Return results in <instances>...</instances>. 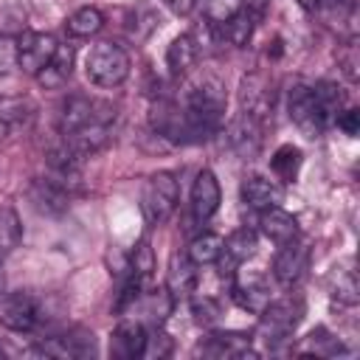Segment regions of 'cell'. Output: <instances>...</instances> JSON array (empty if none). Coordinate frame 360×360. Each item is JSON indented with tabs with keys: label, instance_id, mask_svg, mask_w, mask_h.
Masks as SVG:
<instances>
[{
	"label": "cell",
	"instance_id": "cell-1",
	"mask_svg": "<svg viewBox=\"0 0 360 360\" xmlns=\"http://www.w3.org/2000/svg\"><path fill=\"white\" fill-rule=\"evenodd\" d=\"M112 124H115V107L110 101L90 98L82 93L70 96L59 112V135L82 158H90L110 143Z\"/></svg>",
	"mask_w": 360,
	"mask_h": 360
},
{
	"label": "cell",
	"instance_id": "cell-2",
	"mask_svg": "<svg viewBox=\"0 0 360 360\" xmlns=\"http://www.w3.org/2000/svg\"><path fill=\"white\" fill-rule=\"evenodd\" d=\"M225 104H228V96L217 79H202L188 90L186 104H183L188 143L208 141L211 135L219 132L222 118H225Z\"/></svg>",
	"mask_w": 360,
	"mask_h": 360
},
{
	"label": "cell",
	"instance_id": "cell-3",
	"mask_svg": "<svg viewBox=\"0 0 360 360\" xmlns=\"http://www.w3.org/2000/svg\"><path fill=\"white\" fill-rule=\"evenodd\" d=\"M84 73L96 87H107V90L118 87L129 76V53L121 45H115L110 39H101L87 51Z\"/></svg>",
	"mask_w": 360,
	"mask_h": 360
},
{
	"label": "cell",
	"instance_id": "cell-4",
	"mask_svg": "<svg viewBox=\"0 0 360 360\" xmlns=\"http://www.w3.org/2000/svg\"><path fill=\"white\" fill-rule=\"evenodd\" d=\"M301 315H304V304L292 295L267 301V307L259 312V338H264L267 349H278L284 340L292 338L295 326L301 323Z\"/></svg>",
	"mask_w": 360,
	"mask_h": 360
},
{
	"label": "cell",
	"instance_id": "cell-5",
	"mask_svg": "<svg viewBox=\"0 0 360 360\" xmlns=\"http://www.w3.org/2000/svg\"><path fill=\"white\" fill-rule=\"evenodd\" d=\"M177 197H180V188H177V180H174L172 172L149 174L143 188H141V211H143L146 222L149 225H163L174 214Z\"/></svg>",
	"mask_w": 360,
	"mask_h": 360
},
{
	"label": "cell",
	"instance_id": "cell-6",
	"mask_svg": "<svg viewBox=\"0 0 360 360\" xmlns=\"http://www.w3.org/2000/svg\"><path fill=\"white\" fill-rule=\"evenodd\" d=\"M287 112H290V121L307 135V138H321L326 132V118L321 115L318 110V101L312 96V87L309 84H295L290 87L287 93Z\"/></svg>",
	"mask_w": 360,
	"mask_h": 360
},
{
	"label": "cell",
	"instance_id": "cell-7",
	"mask_svg": "<svg viewBox=\"0 0 360 360\" xmlns=\"http://www.w3.org/2000/svg\"><path fill=\"white\" fill-rule=\"evenodd\" d=\"M59 42L53 34L45 31H22L17 37V68L25 70L28 76H37L56 53Z\"/></svg>",
	"mask_w": 360,
	"mask_h": 360
},
{
	"label": "cell",
	"instance_id": "cell-8",
	"mask_svg": "<svg viewBox=\"0 0 360 360\" xmlns=\"http://www.w3.org/2000/svg\"><path fill=\"white\" fill-rule=\"evenodd\" d=\"M0 323L11 332H31L39 323V301L25 290L0 295Z\"/></svg>",
	"mask_w": 360,
	"mask_h": 360
},
{
	"label": "cell",
	"instance_id": "cell-9",
	"mask_svg": "<svg viewBox=\"0 0 360 360\" xmlns=\"http://www.w3.org/2000/svg\"><path fill=\"white\" fill-rule=\"evenodd\" d=\"M239 107L267 127L273 115V82L264 73H248L239 84Z\"/></svg>",
	"mask_w": 360,
	"mask_h": 360
},
{
	"label": "cell",
	"instance_id": "cell-10",
	"mask_svg": "<svg viewBox=\"0 0 360 360\" xmlns=\"http://www.w3.org/2000/svg\"><path fill=\"white\" fill-rule=\"evenodd\" d=\"M307 267H309V248H307V242H301L295 236V239L278 245V253L273 259V276H276V281L281 287L298 284L304 278Z\"/></svg>",
	"mask_w": 360,
	"mask_h": 360
},
{
	"label": "cell",
	"instance_id": "cell-11",
	"mask_svg": "<svg viewBox=\"0 0 360 360\" xmlns=\"http://www.w3.org/2000/svg\"><path fill=\"white\" fill-rule=\"evenodd\" d=\"M228 143L231 149L242 158V160H253L262 149V138H264V124L256 121L248 112H239L231 124H228Z\"/></svg>",
	"mask_w": 360,
	"mask_h": 360
},
{
	"label": "cell",
	"instance_id": "cell-12",
	"mask_svg": "<svg viewBox=\"0 0 360 360\" xmlns=\"http://www.w3.org/2000/svg\"><path fill=\"white\" fill-rule=\"evenodd\" d=\"M219 202H222V191L217 174L211 169H202L191 186V217L202 225L219 211Z\"/></svg>",
	"mask_w": 360,
	"mask_h": 360
},
{
	"label": "cell",
	"instance_id": "cell-13",
	"mask_svg": "<svg viewBox=\"0 0 360 360\" xmlns=\"http://www.w3.org/2000/svg\"><path fill=\"white\" fill-rule=\"evenodd\" d=\"M231 295H233V301L242 307V309H248V312H262L264 307H267V301H270V290H267V284H264V278H262V273H233L231 276Z\"/></svg>",
	"mask_w": 360,
	"mask_h": 360
},
{
	"label": "cell",
	"instance_id": "cell-14",
	"mask_svg": "<svg viewBox=\"0 0 360 360\" xmlns=\"http://www.w3.org/2000/svg\"><path fill=\"white\" fill-rule=\"evenodd\" d=\"M197 354H205V357H236V360L259 357V352L253 349L250 335H245V332H214L205 343L197 346Z\"/></svg>",
	"mask_w": 360,
	"mask_h": 360
},
{
	"label": "cell",
	"instance_id": "cell-15",
	"mask_svg": "<svg viewBox=\"0 0 360 360\" xmlns=\"http://www.w3.org/2000/svg\"><path fill=\"white\" fill-rule=\"evenodd\" d=\"M39 352L51 354V357H93L96 354V338L87 329H70L65 335L42 340Z\"/></svg>",
	"mask_w": 360,
	"mask_h": 360
},
{
	"label": "cell",
	"instance_id": "cell-16",
	"mask_svg": "<svg viewBox=\"0 0 360 360\" xmlns=\"http://www.w3.org/2000/svg\"><path fill=\"white\" fill-rule=\"evenodd\" d=\"M242 202L253 211H267L284 202V188L278 180L262 177V174H248L242 180Z\"/></svg>",
	"mask_w": 360,
	"mask_h": 360
},
{
	"label": "cell",
	"instance_id": "cell-17",
	"mask_svg": "<svg viewBox=\"0 0 360 360\" xmlns=\"http://www.w3.org/2000/svg\"><path fill=\"white\" fill-rule=\"evenodd\" d=\"M152 129L172 141V143H188V129H186V115H183V107L174 104V101H160L152 107Z\"/></svg>",
	"mask_w": 360,
	"mask_h": 360
},
{
	"label": "cell",
	"instance_id": "cell-18",
	"mask_svg": "<svg viewBox=\"0 0 360 360\" xmlns=\"http://www.w3.org/2000/svg\"><path fill=\"white\" fill-rule=\"evenodd\" d=\"M28 200L39 214H62L70 202L68 186H62L53 177H37L28 186Z\"/></svg>",
	"mask_w": 360,
	"mask_h": 360
},
{
	"label": "cell",
	"instance_id": "cell-19",
	"mask_svg": "<svg viewBox=\"0 0 360 360\" xmlns=\"http://www.w3.org/2000/svg\"><path fill=\"white\" fill-rule=\"evenodd\" d=\"M146 326L141 321H121L110 335V354L118 360H135L143 354Z\"/></svg>",
	"mask_w": 360,
	"mask_h": 360
},
{
	"label": "cell",
	"instance_id": "cell-20",
	"mask_svg": "<svg viewBox=\"0 0 360 360\" xmlns=\"http://www.w3.org/2000/svg\"><path fill=\"white\" fill-rule=\"evenodd\" d=\"M37 115V104L28 96H0V135L28 129Z\"/></svg>",
	"mask_w": 360,
	"mask_h": 360
},
{
	"label": "cell",
	"instance_id": "cell-21",
	"mask_svg": "<svg viewBox=\"0 0 360 360\" xmlns=\"http://www.w3.org/2000/svg\"><path fill=\"white\" fill-rule=\"evenodd\" d=\"M259 231H262L270 242L284 245V242H290V239L298 236V219H295L290 211H284L281 205H276V208L259 211Z\"/></svg>",
	"mask_w": 360,
	"mask_h": 360
},
{
	"label": "cell",
	"instance_id": "cell-22",
	"mask_svg": "<svg viewBox=\"0 0 360 360\" xmlns=\"http://www.w3.org/2000/svg\"><path fill=\"white\" fill-rule=\"evenodd\" d=\"M256 248H259V236H256L253 228H239V231H233V233L225 239L219 262H228V270H225L228 278L236 273V267H239L242 262H248V259L256 253Z\"/></svg>",
	"mask_w": 360,
	"mask_h": 360
},
{
	"label": "cell",
	"instance_id": "cell-23",
	"mask_svg": "<svg viewBox=\"0 0 360 360\" xmlns=\"http://www.w3.org/2000/svg\"><path fill=\"white\" fill-rule=\"evenodd\" d=\"M197 287V264L188 259V256H180L174 253L172 262H169V273H166V290L169 295L177 301V298H186L191 295Z\"/></svg>",
	"mask_w": 360,
	"mask_h": 360
},
{
	"label": "cell",
	"instance_id": "cell-24",
	"mask_svg": "<svg viewBox=\"0 0 360 360\" xmlns=\"http://www.w3.org/2000/svg\"><path fill=\"white\" fill-rule=\"evenodd\" d=\"M73 48H68V45H59L56 48V53H53V59L34 76L45 90H59L62 84H68V79L73 76Z\"/></svg>",
	"mask_w": 360,
	"mask_h": 360
},
{
	"label": "cell",
	"instance_id": "cell-25",
	"mask_svg": "<svg viewBox=\"0 0 360 360\" xmlns=\"http://www.w3.org/2000/svg\"><path fill=\"white\" fill-rule=\"evenodd\" d=\"M197 62V42L188 34H180L166 48V68L172 76H186Z\"/></svg>",
	"mask_w": 360,
	"mask_h": 360
},
{
	"label": "cell",
	"instance_id": "cell-26",
	"mask_svg": "<svg viewBox=\"0 0 360 360\" xmlns=\"http://www.w3.org/2000/svg\"><path fill=\"white\" fill-rule=\"evenodd\" d=\"M222 245H225V239H222L219 233L202 231V233H197V236L191 239L186 256H188L197 267H208V264H217V262H219V256H222Z\"/></svg>",
	"mask_w": 360,
	"mask_h": 360
},
{
	"label": "cell",
	"instance_id": "cell-27",
	"mask_svg": "<svg viewBox=\"0 0 360 360\" xmlns=\"http://www.w3.org/2000/svg\"><path fill=\"white\" fill-rule=\"evenodd\" d=\"M101 25H104V14H101L96 6H82V8H76V11L65 20L68 37H76V39H84V37L98 34Z\"/></svg>",
	"mask_w": 360,
	"mask_h": 360
},
{
	"label": "cell",
	"instance_id": "cell-28",
	"mask_svg": "<svg viewBox=\"0 0 360 360\" xmlns=\"http://www.w3.org/2000/svg\"><path fill=\"white\" fill-rule=\"evenodd\" d=\"M301 163H304V155L292 143H281L270 158V169L278 177V183H292L301 172Z\"/></svg>",
	"mask_w": 360,
	"mask_h": 360
},
{
	"label": "cell",
	"instance_id": "cell-29",
	"mask_svg": "<svg viewBox=\"0 0 360 360\" xmlns=\"http://www.w3.org/2000/svg\"><path fill=\"white\" fill-rule=\"evenodd\" d=\"M340 352H343L340 340H338L329 329H323V326L312 329V332L304 338V343L298 346V354H315V357H335V354H340Z\"/></svg>",
	"mask_w": 360,
	"mask_h": 360
},
{
	"label": "cell",
	"instance_id": "cell-30",
	"mask_svg": "<svg viewBox=\"0 0 360 360\" xmlns=\"http://www.w3.org/2000/svg\"><path fill=\"white\" fill-rule=\"evenodd\" d=\"M312 96H315V101H318L321 115H323L326 124L332 127V124H335V115L343 110V90H340L335 82H318V84H312Z\"/></svg>",
	"mask_w": 360,
	"mask_h": 360
},
{
	"label": "cell",
	"instance_id": "cell-31",
	"mask_svg": "<svg viewBox=\"0 0 360 360\" xmlns=\"http://www.w3.org/2000/svg\"><path fill=\"white\" fill-rule=\"evenodd\" d=\"M22 239V225H20V217L11 205H3L0 208V259H6Z\"/></svg>",
	"mask_w": 360,
	"mask_h": 360
},
{
	"label": "cell",
	"instance_id": "cell-32",
	"mask_svg": "<svg viewBox=\"0 0 360 360\" xmlns=\"http://www.w3.org/2000/svg\"><path fill=\"white\" fill-rule=\"evenodd\" d=\"M253 25H256V14H250V11L242 8L236 17H231V20L222 22L219 28H222V34H225V39H228L231 45L242 48V45H248V39H250V34H253Z\"/></svg>",
	"mask_w": 360,
	"mask_h": 360
},
{
	"label": "cell",
	"instance_id": "cell-33",
	"mask_svg": "<svg viewBox=\"0 0 360 360\" xmlns=\"http://www.w3.org/2000/svg\"><path fill=\"white\" fill-rule=\"evenodd\" d=\"M155 273V253L146 239H141L129 253V276H135L141 284H146Z\"/></svg>",
	"mask_w": 360,
	"mask_h": 360
},
{
	"label": "cell",
	"instance_id": "cell-34",
	"mask_svg": "<svg viewBox=\"0 0 360 360\" xmlns=\"http://www.w3.org/2000/svg\"><path fill=\"white\" fill-rule=\"evenodd\" d=\"M191 315L200 326H214L222 318V304L211 295H191Z\"/></svg>",
	"mask_w": 360,
	"mask_h": 360
},
{
	"label": "cell",
	"instance_id": "cell-35",
	"mask_svg": "<svg viewBox=\"0 0 360 360\" xmlns=\"http://www.w3.org/2000/svg\"><path fill=\"white\" fill-rule=\"evenodd\" d=\"M242 11V0H202V14L211 25H222Z\"/></svg>",
	"mask_w": 360,
	"mask_h": 360
},
{
	"label": "cell",
	"instance_id": "cell-36",
	"mask_svg": "<svg viewBox=\"0 0 360 360\" xmlns=\"http://www.w3.org/2000/svg\"><path fill=\"white\" fill-rule=\"evenodd\" d=\"M172 338L160 329V323L149 332L146 329V343H143V354L141 357H149V360H163V357H169L172 354Z\"/></svg>",
	"mask_w": 360,
	"mask_h": 360
},
{
	"label": "cell",
	"instance_id": "cell-37",
	"mask_svg": "<svg viewBox=\"0 0 360 360\" xmlns=\"http://www.w3.org/2000/svg\"><path fill=\"white\" fill-rule=\"evenodd\" d=\"M332 298L346 304V307H354L357 304V278H354V270H338V281H335V290H332Z\"/></svg>",
	"mask_w": 360,
	"mask_h": 360
},
{
	"label": "cell",
	"instance_id": "cell-38",
	"mask_svg": "<svg viewBox=\"0 0 360 360\" xmlns=\"http://www.w3.org/2000/svg\"><path fill=\"white\" fill-rule=\"evenodd\" d=\"M146 307H149V315L155 318V323H163L166 315H169L172 307H174V298L169 295L166 287H163V290H152L149 298H146Z\"/></svg>",
	"mask_w": 360,
	"mask_h": 360
},
{
	"label": "cell",
	"instance_id": "cell-39",
	"mask_svg": "<svg viewBox=\"0 0 360 360\" xmlns=\"http://www.w3.org/2000/svg\"><path fill=\"white\" fill-rule=\"evenodd\" d=\"M17 68V37L0 34V73H8Z\"/></svg>",
	"mask_w": 360,
	"mask_h": 360
},
{
	"label": "cell",
	"instance_id": "cell-40",
	"mask_svg": "<svg viewBox=\"0 0 360 360\" xmlns=\"http://www.w3.org/2000/svg\"><path fill=\"white\" fill-rule=\"evenodd\" d=\"M335 124H338L340 132H346L349 138H354V135L360 132V110H357V107L340 110V112L335 115Z\"/></svg>",
	"mask_w": 360,
	"mask_h": 360
},
{
	"label": "cell",
	"instance_id": "cell-41",
	"mask_svg": "<svg viewBox=\"0 0 360 360\" xmlns=\"http://www.w3.org/2000/svg\"><path fill=\"white\" fill-rule=\"evenodd\" d=\"M166 6H169L174 14H188V11L197 6V0H166Z\"/></svg>",
	"mask_w": 360,
	"mask_h": 360
},
{
	"label": "cell",
	"instance_id": "cell-42",
	"mask_svg": "<svg viewBox=\"0 0 360 360\" xmlns=\"http://www.w3.org/2000/svg\"><path fill=\"white\" fill-rule=\"evenodd\" d=\"M318 6H323V8H329V11H335V8H340V6H346V0H318Z\"/></svg>",
	"mask_w": 360,
	"mask_h": 360
},
{
	"label": "cell",
	"instance_id": "cell-43",
	"mask_svg": "<svg viewBox=\"0 0 360 360\" xmlns=\"http://www.w3.org/2000/svg\"><path fill=\"white\" fill-rule=\"evenodd\" d=\"M295 3H298L304 11H315V8H318V0H295Z\"/></svg>",
	"mask_w": 360,
	"mask_h": 360
}]
</instances>
